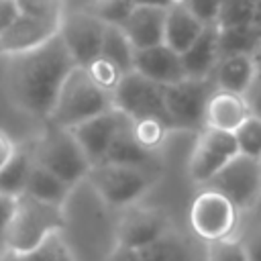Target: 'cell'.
<instances>
[{
	"mask_svg": "<svg viewBox=\"0 0 261 261\" xmlns=\"http://www.w3.org/2000/svg\"><path fill=\"white\" fill-rule=\"evenodd\" d=\"M2 84L12 106L47 122L57 92L75 67L59 35L16 55H2Z\"/></svg>",
	"mask_w": 261,
	"mask_h": 261,
	"instance_id": "6da1fadb",
	"label": "cell"
},
{
	"mask_svg": "<svg viewBox=\"0 0 261 261\" xmlns=\"http://www.w3.org/2000/svg\"><path fill=\"white\" fill-rule=\"evenodd\" d=\"M108 108H112V96L100 90L84 67L75 65L63 80L47 122L61 128H73Z\"/></svg>",
	"mask_w": 261,
	"mask_h": 261,
	"instance_id": "7a4b0ae2",
	"label": "cell"
},
{
	"mask_svg": "<svg viewBox=\"0 0 261 261\" xmlns=\"http://www.w3.org/2000/svg\"><path fill=\"white\" fill-rule=\"evenodd\" d=\"M63 208L22 194L14 200V210L4 234V247L12 255H22L37 247L49 234L63 230Z\"/></svg>",
	"mask_w": 261,
	"mask_h": 261,
	"instance_id": "3957f363",
	"label": "cell"
},
{
	"mask_svg": "<svg viewBox=\"0 0 261 261\" xmlns=\"http://www.w3.org/2000/svg\"><path fill=\"white\" fill-rule=\"evenodd\" d=\"M31 153L37 165L51 171L71 188L84 184L92 167L71 130L49 122H45L41 135L31 145Z\"/></svg>",
	"mask_w": 261,
	"mask_h": 261,
	"instance_id": "277c9868",
	"label": "cell"
},
{
	"mask_svg": "<svg viewBox=\"0 0 261 261\" xmlns=\"http://www.w3.org/2000/svg\"><path fill=\"white\" fill-rule=\"evenodd\" d=\"M155 179L157 173L153 171L118 163H98L90 167L86 184L108 208L120 212L133 204H139Z\"/></svg>",
	"mask_w": 261,
	"mask_h": 261,
	"instance_id": "5b68a950",
	"label": "cell"
},
{
	"mask_svg": "<svg viewBox=\"0 0 261 261\" xmlns=\"http://www.w3.org/2000/svg\"><path fill=\"white\" fill-rule=\"evenodd\" d=\"M188 220L192 232L204 243L220 241L239 234L241 212L218 192L200 188L190 204Z\"/></svg>",
	"mask_w": 261,
	"mask_h": 261,
	"instance_id": "8992f818",
	"label": "cell"
},
{
	"mask_svg": "<svg viewBox=\"0 0 261 261\" xmlns=\"http://www.w3.org/2000/svg\"><path fill=\"white\" fill-rule=\"evenodd\" d=\"M216 86L210 77H184L171 86H163V100L173 130H202L204 110Z\"/></svg>",
	"mask_w": 261,
	"mask_h": 261,
	"instance_id": "52a82bcc",
	"label": "cell"
},
{
	"mask_svg": "<svg viewBox=\"0 0 261 261\" xmlns=\"http://www.w3.org/2000/svg\"><path fill=\"white\" fill-rule=\"evenodd\" d=\"M202 188L222 194L241 212V216L249 214L261 198V163L257 159L237 155Z\"/></svg>",
	"mask_w": 261,
	"mask_h": 261,
	"instance_id": "ba28073f",
	"label": "cell"
},
{
	"mask_svg": "<svg viewBox=\"0 0 261 261\" xmlns=\"http://www.w3.org/2000/svg\"><path fill=\"white\" fill-rule=\"evenodd\" d=\"M112 106L120 110L124 116H128L130 120L157 118V120H163L173 130V124L163 100V86H157L155 82L143 77L137 71L122 75L120 84L112 92Z\"/></svg>",
	"mask_w": 261,
	"mask_h": 261,
	"instance_id": "9c48e42d",
	"label": "cell"
},
{
	"mask_svg": "<svg viewBox=\"0 0 261 261\" xmlns=\"http://www.w3.org/2000/svg\"><path fill=\"white\" fill-rule=\"evenodd\" d=\"M237 155L239 151L232 133L204 126L196 133V141L188 159V175L202 188Z\"/></svg>",
	"mask_w": 261,
	"mask_h": 261,
	"instance_id": "30bf717a",
	"label": "cell"
},
{
	"mask_svg": "<svg viewBox=\"0 0 261 261\" xmlns=\"http://www.w3.org/2000/svg\"><path fill=\"white\" fill-rule=\"evenodd\" d=\"M171 228L169 216L165 210L157 206H147V204H133L116 216V228H114V239L118 245L130 247V249H143L163 234H167Z\"/></svg>",
	"mask_w": 261,
	"mask_h": 261,
	"instance_id": "8fae6325",
	"label": "cell"
},
{
	"mask_svg": "<svg viewBox=\"0 0 261 261\" xmlns=\"http://www.w3.org/2000/svg\"><path fill=\"white\" fill-rule=\"evenodd\" d=\"M106 24L90 10H73L63 12L59 20L57 35L69 51L75 65L86 67L92 59L100 55L102 37Z\"/></svg>",
	"mask_w": 261,
	"mask_h": 261,
	"instance_id": "7c38bea8",
	"label": "cell"
},
{
	"mask_svg": "<svg viewBox=\"0 0 261 261\" xmlns=\"http://www.w3.org/2000/svg\"><path fill=\"white\" fill-rule=\"evenodd\" d=\"M122 120H124V114L112 106L106 112L69 128L71 135L75 137L77 145L82 147L84 155L88 157L90 165H98L104 161V157L110 149V143H112L118 126L122 124Z\"/></svg>",
	"mask_w": 261,
	"mask_h": 261,
	"instance_id": "4fadbf2b",
	"label": "cell"
},
{
	"mask_svg": "<svg viewBox=\"0 0 261 261\" xmlns=\"http://www.w3.org/2000/svg\"><path fill=\"white\" fill-rule=\"evenodd\" d=\"M133 71L155 82L157 86H171L186 77L179 53L165 43L135 51Z\"/></svg>",
	"mask_w": 261,
	"mask_h": 261,
	"instance_id": "5bb4252c",
	"label": "cell"
},
{
	"mask_svg": "<svg viewBox=\"0 0 261 261\" xmlns=\"http://www.w3.org/2000/svg\"><path fill=\"white\" fill-rule=\"evenodd\" d=\"M57 29H59V22L20 14L0 35L2 55H16V53L31 51V49L47 43L49 39H53L57 35Z\"/></svg>",
	"mask_w": 261,
	"mask_h": 261,
	"instance_id": "9a60e30c",
	"label": "cell"
},
{
	"mask_svg": "<svg viewBox=\"0 0 261 261\" xmlns=\"http://www.w3.org/2000/svg\"><path fill=\"white\" fill-rule=\"evenodd\" d=\"M165 10L167 6H135L128 12L120 29L135 47V51L163 43Z\"/></svg>",
	"mask_w": 261,
	"mask_h": 261,
	"instance_id": "2e32d148",
	"label": "cell"
},
{
	"mask_svg": "<svg viewBox=\"0 0 261 261\" xmlns=\"http://www.w3.org/2000/svg\"><path fill=\"white\" fill-rule=\"evenodd\" d=\"M102 163H118V165H128V167H139L145 171L159 173V153H151L139 145V141L133 135L128 116H124L122 124L118 126Z\"/></svg>",
	"mask_w": 261,
	"mask_h": 261,
	"instance_id": "e0dca14e",
	"label": "cell"
},
{
	"mask_svg": "<svg viewBox=\"0 0 261 261\" xmlns=\"http://www.w3.org/2000/svg\"><path fill=\"white\" fill-rule=\"evenodd\" d=\"M249 116L251 114H249L245 96L216 88L210 94L204 110V126L224 130V133H234Z\"/></svg>",
	"mask_w": 261,
	"mask_h": 261,
	"instance_id": "ac0fdd59",
	"label": "cell"
},
{
	"mask_svg": "<svg viewBox=\"0 0 261 261\" xmlns=\"http://www.w3.org/2000/svg\"><path fill=\"white\" fill-rule=\"evenodd\" d=\"M186 77H210L216 61L220 59L218 53V29L216 24L204 27L198 39L179 53Z\"/></svg>",
	"mask_w": 261,
	"mask_h": 261,
	"instance_id": "d6986e66",
	"label": "cell"
},
{
	"mask_svg": "<svg viewBox=\"0 0 261 261\" xmlns=\"http://www.w3.org/2000/svg\"><path fill=\"white\" fill-rule=\"evenodd\" d=\"M257 71L259 67L253 55H224L216 61L210 80L218 90L243 96L251 86L253 77L257 75Z\"/></svg>",
	"mask_w": 261,
	"mask_h": 261,
	"instance_id": "ffe728a7",
	"label": "cell"
},
{
	"mask_svg": "<svg viewBox=\"0 0 261 261\" xmlns=\"http://www.w3.org/2000/svg\"><path fill=\"white\" fill-rule=\"evenodd\" d=\"M204 31V24L190 12L184 2H171L165 10V27H163V43L173 51H186L198 35Z\"/></svg>",
	"mask_w": 261,
	"mask_h": 261,
	"instance_id": "44dd1931",
	"label": "cell"
},
{
	"mask_svg": "<svg viewBox=\"0 0 261 261\" xmlns=\"http://www.w3.org/2000/svg\"><path fill=\"white\" fill-rule=\"evenodd\" d=\"M71 192H73L71 186H67V184L61 181L57 175H53L51 171L43 169L41 165L33 163V169H31V175H29L24 194H29L31 198L41 200V202H45V204L63 208V206L67 204Z\"/></svg>",
	"mask_w": 261,
	"mask_h": 261,
	"instance_id": "7402d4cb",
	"label": "cell"
},
{
	"mask_svg": "<svg viewBox=\"0 0 261 261\" xmlns=\"http://www.w3.org/2000/svg\"><path fill=\"white\" fill-rule=\"evenodd\" d=\"M33 153L31 147H20L12 155V159L0 169V194L8 198H18L27 190V181L33 169Z\"/></svg>",
	"mask_w": 261,
	"mask_h": 261,
	"instance_id": "603a6c76",
	"label": "cell"
},
{
	"mask_svg": "<svg viewBox=\"0 0 261 261\" xmlns=\"http://www.w3.org/2000/svg\"><path fill=\"white\" fill-rule=\"evenodd\" d=\"M100 55L106 57L108 61H112L122 73H130V71H133L135 47L130 45V41L126 39V35L122 33L120 27H116V24H106L104 37H102Z\"/></svg>",
	"mask_w": 261,
	"mask_h": 261,
	"instance_id": "cb8c5ba5",
	"label": "cell"
},
{
	"mask_svg": "<svg viewBox=\"0 0 261 261\" xmlns=\"http://www.w3.org/2000/svg\"><path fill=\"white\" fill-rule=\"evenodd\" d=\"M218 29V27H216ZM261 45V33L251 24L218 29V53L224 55H253Z\"/></svg>",
	"mask_w": 261,
	"mask_h": 261,
	"instance_id": "d4e9b609",
	"label": "cell"
},
{
	"mask_svg": "<svg viewBox=\"0 0 261 261\" xmlns=\"http://www.w3.org/2000/svg\"><path fill=\"white\" fill-rule=\"evenodd\" d=\"M141 261H190L188 243L173 230L157 239L155 243L139 249Z\"/></svg>",
	"mask_w": 261,
	"mask_h": 261,
	"instance_id": "484cf974",
	"label": "cell"
},
{
	"mask_svg": "<svg viewBox=\"0 0 261 261\" xmlns=\"http://www.w3.org/2000/svg\"><path fill=\"white\" fill-rule=\"evenodd\" d=\"M16 259L18 261H77L71 245L67 243L65 234H63V230L49 234L31 251L16 255Z\"/></svg>",
	"mask_w": 261,
	"mask_h": 261,
	"instance_id": "4316f807",
	"label": "cell"
},
{
	"mask_svg": "<svg viewBox=\"0 0 261 261\" xmlns=\"http://www.w3.org/2000/svg\"><path fill=\"white\" fill-rule=\"evenodd\" d=\"M130 128H133L135 139L139 141V145L151 153H159V149L167 141V135L173 133L163 120H157V118L130 120Z\"/></svg>",
	"mask_w": 261,
	"mask_h": 261,
	"instance_id": "83f0119b",
	"label": "cell"
},
{
	"mask_svg": "<svg viewBox=\"0 0 261 261\" xmlns=\"http://www.w3.org/2000/svg\"><path fill=\"white\" fill-rule=\"evenodd\" d=\"M232 135L239 155L261 161V120L249 116Z\"/></svg>",
	"mask_w": 261,
	"mask_h": 261,
	"instance_id": "f1b7e54d",
	"label": "cell"
},
{
	"mask_svg": "<svg viewBox=\"0 0 261 261\" xmlns=\"http://www.w3.org/2000/svg\"><path fill=\"white\" fill-rule=\"evenodd\" d=\"M84 69L88 71V75L92 77V82H94L100 90H104L106 94H110V96H112V92L116 90V86L120 84V80H122V75H124L112 61H108V59L102 57V55H98L96 59H92Z\"/></svg>",
	"mask_w": 261,
	"mask_h": 261,
	"instance_id": "f546056e",
	"label": "cell"
},
{
	"mask_svg": "<svg viewBox=\"0 0 261 261\" xmlns=\"http://www.w3.org/2000/svg\"><path fill=\"white\" fill-rule=\"evenodd\" d=\"M253 16V0H222L216 27H247Z\"/></svg>",
	"mask_w": 261,
	"mask_h": 261,
	"instance_id": "4dcf8cb0",
	"label": "cell"
},
{
	"mask_svg": "<svg viewBox=\"0 0 261 261\" xmlns=\"http://www.w3.org/2000/svg\"><path fill=\"white\" fill-rule=\"evenodd\" d=\"M206 261H247L239 234L206 243Z\"/></svg>",
	"mask_w": 261,
	"mask_h": 261,
	"instance_id": "1f68e13d",
	"label": "cell"
},
{
	"mask_svg": "<svg viewBox=\"0 0 261 261\" xmlns=\"http://www.w3.org/2000/svg\"><path fill=\"white\" fill-rule=\"evenodd\" d=\"M20 14L53 20L59 22L63 16V2L61 0H16Z\"/></svg>",
	"mask_w": 261,
	"mask_h": 261,
	"instance_id": "d6a6232c",
	"label": "cell"
},
{
	"mask_svg": "<svg viewBox=\"0 0 261 261\" xmlns=\"http://www.w3.org/2000/svg\"><path fill=\"white\" fill-rule=\"evenodd\" d=\"M133 8H135V0H100L90 12H94L104 24L120 27Z\"/></svg>",
	"mask_w": 261,
	"mask_h": 261,
	"instance_id": "836d02e7",
	"label": "cell"
},
{
	"mask_svg": "<svg viewBox=\"0 0 261 261\" xmlns=\"http://www.w3.org/2000/svg\"><path fill=\"white\" fill-rule=\"evenodd\" d=\"M184 4L204 27H208V24H216L222 0H184Z\"/></svg>",
	"mask_w": 261,
	"mask_h": 261,
	"instance_id": "e575fe53",
	"label": "cell"
},
{
	"mask_svg": "<svg viewBox=\"0 0 261 261\" xmlns=\"http://www.w3.org/2000/svg\"><path fill=\"white\" fill-rule=\"evenodd\" d=\"M239 241L243 245L247 261H261V226L253 224L251 228L239 232Z\"/></svg>",
	"mask_w": 261,
	"mask_h": 261,
	"instance_id": "d590c367",
	"label": "cell"
},
{
	"mask_svg": "<svg viewBox=\"0 0 261 261\" xmlns=\"http://www.w3.org/2000/svg\"><path fill=\"white\" fill-rule=\"evenodd\" d=\"M245 102L249 106V114L257 120H261V69L257 71V75L253 77L251 86L247 88V92L243 94Z\"/></svg>",
	"mask_w": 261,
	"mask_h": 261,
	"instance_id": "8d00e7d4",
	"label": "cell"
},
{
	"mask_svg": "<svg viewBox=\"0 0 261 261\" xmlns=\"http://www.w3.org/2000/svg\"><path fill=\"white\" fill-rule=\"evenodd\" d=\"M14 200L16 198H8V196L0 194V255L8 253L4 247V234H6V226H8V220L14 210Z\"/></svg>",
	"mask_w": 261,
	"mask_h": 261,
	"instance_id": "74e56055",
	"label": "cell"
},
{
	"mask_svg": "<svg viewBox=\"0 0 261 261\" xmlns=\"http://www.w3.org/2000/svg\"><path fill=\"white\" fill-rule=\"evenodd\" d=\"M20 16L16 0H0V35Z\"/></svg>",
	"mask_w": 261,
	"mask_h": 261,
	"instance_id": "f35d334b",
	"label": "cell"
},
{
	"mask_svg": "<svg viewBox=\"0 0 261 261\" xmlns=\"http://www.w3.org/2000/svg\"><path fill=\"white\" fill-rule=\"evenodd\" d=\"M16 149H18V143L8 135V130L0 128V169L12 159Z\"/></svg>",
	"mask_w": 261,
	"mask_h": 261,
	"instance_id": "ab89813d",
	"label": "cell"
},
{
	"mask_svg": "<svg viewBox=\"0 0 261 261\" xmlns=\"http://www.w3.org/2000/svg\"><path fill=\"white\" fill-rule=\"evenodd\" d=\"M104 261H141V257H139V251L137 249H130V247H124V245L114 243V247L108 251V255H106Z\"/></svg>",
	"mask_w": 261,
	"mask_h": 261,
	"instance_id": "60d3db41",
	"label": "cell"
},
{
	"mask_svg": "<svg viewBox=\"0 0 261 261\" xmlns=\"http://www.w3.org/2000/svg\"><path fill=\"white\" fill-rule=\"evenodd\" d=\"M63 2V12H73V10H92L100 0H61Z\"/></svg>",
	"mask_w": 261,
	"mask_h": 261,
	"instance_id": "b9f144b4",
	"label": "cell"
},
{
	"mask_svg": "<svg viewBox=\"0 0 261 261\" xmlns=\"http://www.w3.org/2000/svg\"><path fill=\"white\" fill-rule=\"evenodd\" d=\"M251 27L261 33V0H253V16H251Z\"/></svg>",
	"mask_w": 261,
	"mask_h": 261,
	"instance_id": "7bdbcfd3",
	"label": "cell"
},
{
	"mask_svg": "<svg viewBox=\"0 0 261 261\" xmlns=\"http://www.w3.org/2000/svg\"><path fill=\"white\" fill-rule=\"evenodd\" d=\"M171 0H135V6H169Z\"/></svg>",
	"mask_w": 261,
	"mask_h": 261,
	"instance_id": "ee69618b",
	"label": "cell"
},
{
	"mask_svg": "<svg viewBox=\"0 0 261 261\" xmlns=\"http://www.w3.org/2000/svg\"><path fill=\"white\" fill-rule=\"evenodd\" d=\"M249 214H253V224H259L261 226V198H259V202L255 204V208Z\"/></svg>",
	"mask_w": 261,
	"mask_h": 261,
	"instance_id": "f6af8a7d",
	"label": "cell"
},
{
	"mask_svg": "<svg viewBox=\"0 0 261 261\" xmlns=\"http://www.w3.org/2000/svg\"><path fill=\"white\" fill-rule=\"evenodd\" d=\"M253 57H255V63H257V67L261 69V45L257 47V51L253 53Z\"/></svg>",
	"mask_w": 261,
	"mask_h": 261,
	"instance_id": "bcb514c9",
	"label": "cell"
},
{
	"mask_svg": "<svg viewBox=\"0 0 261 261\" xmlns=\"http://www.w3.org/2000/svg\"><path fill=\"white\" fill-rule=\"evenodd\" d=\"M171 2H184V0H171Z\"/></svg>",
	"mask_w": 261,
	"mask_h": 261,
	"instance_id": "7dc6e473",
	"label": "cell"
},
{
	"mask_svg": "<svg viewBox=\"0 0 261 261\" xmlns=\"http://www.w3.org/2000/svg\"><path fill=\"white\" fill-rule=\"evenodd\" d=\"M0 55H2V49H0Z\"/></svg>",
	"mask_w": 261,
	"mask_h": 261,
	"instance_id": "c3c4849f",
	"label": "cell"
},
{
	"mask_svg": "<svg viewBox=\"0 0 261 261\" xmlns=\"http://www.w3.org/2000/svg\"><path fill=\"white\" fill-rule=\"evenodd\" d=\"M259 163H261V161H259Z\"/></svg>",
	"mask_w": 261,
	"mask_h": 261,
	"instance_id": "681fc988",
	"label": "cell"
}]
</instances>
